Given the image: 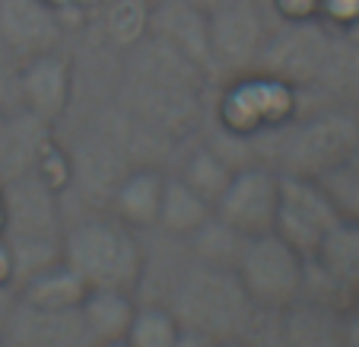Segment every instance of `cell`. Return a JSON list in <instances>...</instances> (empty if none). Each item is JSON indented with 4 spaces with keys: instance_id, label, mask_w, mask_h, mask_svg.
Listing matches in <instances>:
<instances>
[{
    "instance_id": "ffe728a7",
    "label": "cell",
    "mask_w": 359,
    "mask_h": 347,
    "mask_svg": "<svg viewBox=\"0 0 359 347\" xmlns=\"http://www.w3.org/2000/svg\"><path fill=\"white\" fill-rule=\"evenodd\" d=\"M20 74H22V58L13 55V51L0 41V115H10V112L22 109Z\"/></svg>"
},
{
    "instance_id": "4316f807",
    "label": "cell",
    "mask_w": 359,
    "mask_h": 347,
    "mask_svg": "<svg viewBox=\"0 0 359 347\" xmlns=\"http://www.w3.org/2000/svg\"><path fill=\"white\" fill-rule=\"evenodd\" d=\"M213 347H217V344H213Z\"/></svg>"
},
{
    "instance_id": "44dd1931",
    "label": "cell",
    "mask_w": 359,
    "mask_h": 347,
    "mask_svg": "<svg viewBox=\"0 0 359 347\" xmlns=\"http://www.w3.org/2000/svg\"><path fill=\"white\" fill-rule=\"evenodd\" d=\"M321 13L346 32L359 22V0H321Z\"/></svg>"
},
{
    "instance_id": "8992f818",
    "label": "cell",
    "mask_w": 359,
    "mask_h": 347,
    "mask_svg": "<svg viewBox=\"0 0 359 347\" xmlns=\"http://www.w3.org/2000/svg\"><path fill=\"white\" fill-rule=\"evenodd\" d=\"M359 147V124L356 118L344 112H331L315 122H309L302 131H296L290 143V176L318 178L331 166H337L344 157H350Z\"/></svg>"
},
{
    "instance_id": "8fae6325",
    "label": "cell",
    "mask_w": 359,
    "mask_h": 347,
    "mask_svg": "<svg viewBox=\"0 0 359 347\" xmlns=\"http://www.w3.org/2000/svg\"><path fill=\"white\" fill-rule=\"evenodd\" d=\"M134 313L137 309L128 290H89L80 303V325L93 341L111 344L124 341Z\"/></svg>"
},
{
    "instance_id": "484cf974",
    "label": "cell",
    "mask_w": 359,
    "mask_h": 347,
    "mask_svg": "<svg viewBox=\"0 0 359 347\" xmlns=\"http://www.w3.org/2000/svg\"><path fill=\"white\" fill-rule=\"evenodd\" d=\"M147 4H156V0H147Z\"/></svg>"
},
{
    "instance_id": "ac0fdd59",
    "label": "cell",
    "mask_w": 359,
    "mask_h": 347,
    "mask_svg": "<svg viewBox=\"0 0 359 347\" xmlns=\"http://www.w3.org/2000/svg\"><path fill=\"white\" fill-rule=\"evenodd\" d=\"M318 185L327 191L337 214L350 223H359V147L337 166L318 176Z\"/></svg>"
},
{
    "instance_id": "6da1fadb",
    "label": "cell",
    "mask_w": 359,
    "mask_h": 347,
    "mask_svg": "<svg viewBox=\"0 0 359 347\" xmlns=\"http://www.w3.org/2000/svg\"><path fill=\"white\" fill-rule=\"evenodd\" d=\"M64 265L74 268L89 290H128L140 277V249L124 226L111 220H86L74 226L61 245Z\"/></svg>"
},
{
    "instance_id": "4fadbf2b",
    "label": "cell",
    "mask_w": 359,
    "mask_h": 347,
    "mask_svg": "<svg viewBox=\"0 0 359 347\" xmlns=\"http://www.w3.org/2000/svg\"><path fill=\"white\" fill-rule=\"evenodd\" d=\"M213 217V207L182 178H165L163 197H159V217L156 223L169 233H194Z\"/></svg>"
},
{
    "instance_id": "d4e9b609",
    "label": "cell",
    "mask_w": 359,
    "mask_h": 347,
    "mask_svg": "<svg viewBox=\"0 0 359 347\" xmlns=\"http://www.w3.org/2000/svg\"><path fill=\"white\" fill-rule=\"evenodd\" d=\"M105 347H128L124 341H111V344H105Z\"/></svg>"
},
{
    "instance_id": "52a82bcc",
    "label": "cell",
    "mask_w": 359,
    "mask_h": 347,
    "mask_svg": "<svg viewBox=\"0 0 359 347\" xmlns=\"http://www.w3.org/2000/svg\"><path fill=\"white\" fill-rule=\"evenodd\" d=\"M149 35L191 61L197 70H213L210 22L191 0H156L149 4Z\"/></svg>"
},
{
    "instance_id": "30bf717a",
    "label": "cell",
    "mask_w": 359,
    "mask_h": 347,
    "mask_svg": "<svg viewBox=\"0 0 359 347\" xmlns=\"http://www.w3.org/2000/svg\"><path fill=\"white\" fill-rule=\"evenodd\" d=\"M48 128L51 124L26 109L0 115V185L39 169L48 150Z\"/></svg>"
},
{
    "instance_id": "277c9868",
    "label": "cell",
    "mask_w": 359,
    "mask_h": 347,
    "mask_svg": "<svg viewBox=\"0 0 359 347\" xmlns=\"http://www.w3.org/2000/svg\"><path fill=\"white\" fill-rule=\"evenodd\" d=\"M210 22V55L213 67L248 70L261 61L267 45V26L261 13V0H229L226 7L207 16Z\"/></svg>"
},
{
    "instance_id": "9c48e42d",
    "label": "cell",
    "mask_w": 359,
    "mask_h": 347,
    "mask_svg": "<svg viewBox=\"0 0 359 347\" xmlns=\"http://www.w3.org/2000/svg\"><path fill=\"white\" fill-rule=\"evenodd\" d=\"M70 86H74V74H70V61L61 51H45L22 61L20 74V93H22V109L39 115L41 122H57L70 103Z\"/></svg>"
},
{
    "instance_id": "5bb4252c",
    "label": "cell",
    "mask_w": 359,
    "mask_h": 347,
    "mask_svg": "<svg viewBox=\"0 0 359 347\" xmlns=\"http://www.w3.org/2000/svg\"><path fill=\"white\" fill-rule=\"evenodd\" d=\"M165 178L153 176V172H134L128 176L115 191V207L121 220L130 226H149L159 217V197H163Z\"/></svg>"
},
{
    "instance_id": "603a6c76",
    "label": "cell",
    "mask_w": 359,
    "mask_h": 347,
    "mask_svg": "<svg viewBox=\"0 0 359 347\" xmlns=\"http://www.w3.org/2000/svg\"><path fill=\"white\" fill-rule=\"evenodd\" d=\"M10 315H13V293L7 290V284H0V332L7 328Z\"/></svg>"
},
{
    "instance_id": "ba28073f",
    "label": "cell",
    "mask_w": 359,
    "mask_h": 347,
    "mask_svg": "<svg viewBox=\"0 0 359 347\" xmlns=\"http://www.w3.org/2000/svg\"><path fill=\"white\" fill-rule=\"evenodd\" d=\"M64 35V16L48 0H0V41L22 61L55 51Z\"/></svg>"
},
{
    "instance_id": "2e32d148",
    "label": "cell",
    "mask_w": 359,
    "mask_h": 347,
    "mask_svg": "<svg viewBox=\"0 0 359 347\" xmlns=\"http://www.w3.org/2000/svg\"><path fill=\"white\" fill-rule=\"evenodd\" d=\"M232 163L223 157V153H217L213 147H203V150H197L194 157L184 163L182 169V182H188L191 188L197 191V195L207 201V204H217L219 195L226 191V185L232 182Z\"/></svg>"
},
{
    "instance_id": "7402d4cb",
    "label": "cell",
    "mask_w": 359,
    "mask_h": 347,
    "mask_svg": "<svg viewBox=\"0 0 359 347\" xmlns=\"http://www.w3.org/2000/svg\"><path fill=\"white\" fill-rule=\"evenodd\" d=\"M273 7L286 20H312L315 13H321V0H273Z\"/></svg>"
},
{
    "instance_id": "5b68a950",
    "label": "cell",
    "mask_w": 359,
    "mask_h": 347,
    "mask_svg": "<svg viewBox=\"0 0 359 347\" xmlns=\"http://www.w3.org/2000/svg\"><path fill=\"white\" fill-rule=\"evenodd\" d=\"M277 197H280V178L264 166H248L236 169L232 182L213 204L217 217L238 230L242 236H261L273 233V217H277Z\"/></svg>"
},
{
    "instance_id": "3957f363",
    "label": "cell",
    "mask_w": 359,
    "mask_h": 347,
    "mask_svg": "<svg viewBox=\"0 0 359 347\" xmlns=\"http://www.w3.org/2000/svg\"><path fill=\"white\" fill-rule=\"evenodd\" d=\"M238 284L251 300L280 306L296 296L302 287V255L277 233L251 236L238 258Z\"/></svg>"
},
{
    "instance_id": "9a60e30c",
    "label": "cell",
    "mask_w": 359,
    "mask_h": 347,
    "mask_svg": "<svg viewBox=\"0 0 359 347\" xmlns=\"http://www.w3.org/2000/svg\"><path fill=\"white\" fill-rule=\"evenodd\" d=\"M321 261H325L327 274L344 287H359V223L340 220L327 239L318 245Z\"/></svg>"
},
{
    "instance_id": "d6986e66",
    "label": "cell",
    "mask_w": 359,
    "mask_h": 347,
    "mask_svg": "<svg viewBox=\"0 0 359 347\" xmlns=\"http://www.w3.org/2000/svg\"><path fill=\"white\" fill-rule=\"evenodd\" d=\"M178 319L165 309H137L130 328L124 334V344L128 347H175L178 338Z\"/></svg>"
},
{
    "instance_id": "7a4b0ae2",
    "label": "cell",
    "mask_w": 359,
    "mask_h": 347,
    "mask_svg": "<svg viewBox=\"0 0 359 347\" xmlns=\"http://www.w3.org/2000/svg\"><path fill=\"white\" fill-rule=\"evenodd\" d=\"M337 207L331 204L327 191L318 185V178L305 176H283L280 178L277 217L273 233L283 242H290L299 255H315L318 245L327 239V233L340 223Z\"/></svg>"
},
{
    "instance_id": "cb8c5ba5",
    "label": "cell",
    "mask_w": 359,
    "mask_h": 347,
    "mask_svg": "<svg viewBox=\"0 0 359 347\" xmlns=\"http://www.w3.org/2000/svg\"><path fill=\"white\" fill-rule=\"evenodd\" d=\"M191 4H194L197 10H203V13L210 16L213 10H219V7H226V4H229V0H191Z\"/></svg>"
},
{
    "instance_id": "7c38bea8",
    "label": "cell",
    "mask_w": 359,
    "mask_h": 347,
    "mask_svg": "<svg viewBox=\"0 0 359 347\" xmlns=\"http://www.w3.org/2000/svg\"><path fill=\"white\" fill-rule=\"evenodd\" d=\"M22 300L32 309H45V313H67V309H80L83 296L89 293V287L83 284V277L67 265H51L41 274L29 277L22 284Z\"/></svg>"
},
{
    "instance_id": "e0dca14e",
    "label": "cell",
    "mask_w": 359,
    "mask_h": 347,
    "mask_svg": "<svg viewBox=\"0 0 359 347\" xmlns=\"http://www.w3.org/2000/svg\"><path fill=\"white\" fill-rule=\"evenodd\" d=\"M245 242H248V236H242L229 223H223L217 214L194 230L197 255L203 258V265H213V268H236L238 258H242Z\"/></svg>"
}]
</instances>
